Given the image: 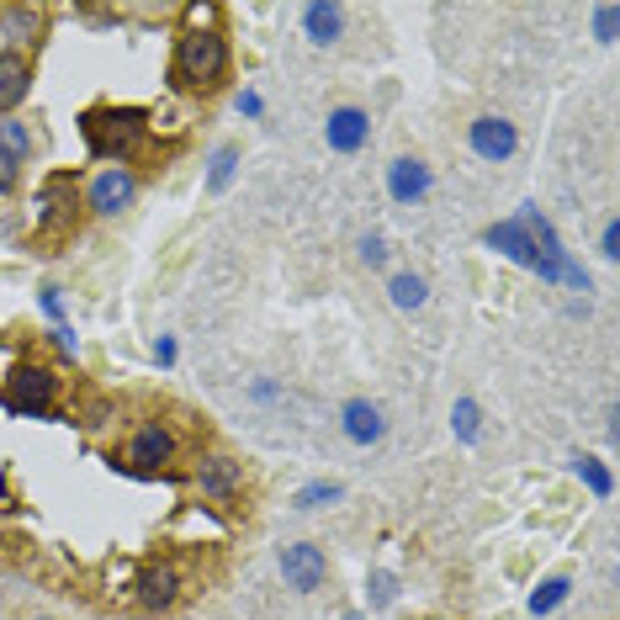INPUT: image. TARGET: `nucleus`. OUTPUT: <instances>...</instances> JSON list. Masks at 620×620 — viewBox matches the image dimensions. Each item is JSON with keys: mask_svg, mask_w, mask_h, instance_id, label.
I'll list each match as a JSON object with an SVG mask.
<instances>
[{"mask_svg": "<svg viewBox=\"0 0 620 620\" xmlns=\"http://www.w3.org/2000/svg\"><path fill=\"white\" fill-rule=\"evenodd\" d=\"M170 74H175L181 91H217L223 74H228V38L217 27H191V32H181Z\"/></svg>", "mask_w": 620, "mask_h": 620, "instance_id": "1", "label": "nucleus"}, {"mask_svg": "<svg viewBox=\"0 0 620 620\" xmlns=\"http://www.w3.org/2000/svg\"><path fill=\"white\" fill-rule=\"evenodd\" d=\"M149 112L139 106H91L85 118H80V133L91 143L95 160H133L149 139Z\"/></svg>", "mask_w": 620, "mask_h": 620, "instance_id": "2", "label": "nucleus"}, {"mask_svg": "<svg viewBox=\"0 0 620 620\" xmlns=\"http://www.w3.org/2000/svg\"><path fill=\"white\" fill-rule=\"evenodd\" d=\"M0 398L11 414H48V404L59 398V377H53V366H17Z\"/></svg>", "mask_w": 620, "mask_h": 620, "instance_id": "3", "label": "nucleus"}, {"mask_svg": "<svg viewBox=\"0 0 620 620\" xmlns=\"http://www.w3.org/2000/svg\"><path fill=\"white\" fill-rule=\"evenodd\" d=\"M482 238H488V250H499L504 261L525 265V271H536L541 282H557V276L547 271V261H541V250H536V238L525 234V223H520V217H509V223H494V228H488Z\"/></svg>", "mask_w": 620, "mask_h": 620, "instance_id": "4", "label": "nucleus"}, {"mask_svg": "<svg viewBox=\"0 0 620 620\" xmlns=\"http://www.w3.org/2000/svg\"><path fill=\"white\" fill-rule=\"evenodd\" d=\"M80 223V191H74L70 175H53L38 196V228L43 234H70Z\"/></svg>", "mask_w": 620, "mask_h": 620, "instance_id": "5", "label": "nucleus"}, {"mask_svg": "<svg viewBox=\"0 0 620 620\" xmlns=\"http://www.w3.org/2000/svg\"><path fill=\"white\" fill-rule=\"evenodd\" d=\"M133 196H139V175H133V170H122V165H112V170H101V175L91 181L85 207H91L95 217H118L122 207H133Z\"/></svg>", "mask_w": 620, "mask_h": 620, "instance_id": "6", "label": "nucleus"}, {"mask_svg": "<svg viewBox=\"0 0 620 620\" xmlns=\"http://www.w3.org/2000/svg\"><path fill=\"white\" fill-rule=\"evenodd\" d=\"M282 578L297 589V594L324 589V578H329V557H324V547H313V541H292V547H282Z\"/></svg>", "mask_w": 620, "mask_h": 620, "instance_id": "7", "label": "nucleus"}, {"mask_svg": "<svg viewBox=\"0 0 620 620\" xmlns=\"http://www.w3.org/2000/svg\"><path fill=\"white\" fill-rule=\"evenodd\" d=\"M467 143H472L477 160H488V165H499V160H509L515 149H520V133H515V122L509 118H472L467 122Z\"/></svg>", "mask_w": 620, "mask_h": 620, "instance_id": "8", "label": "nucleus"}, {"mask_svg": "<svg viewBox=\"0 0 620 620\" xmlns=\"http://www.w3.org/2000/svg\"><path fill=\"white\" fill-rule=\"evenodd\" d=\"M196 488H202L207 499L228 504L244 494V467H238L234 456H202V461H196Z\"/></svg>", "mask_w": 620, "mask_h": 620, "instance_id": "9", "label": "nucleus"}, {"mask_svg": "<svg viewBox=\"0 0 620 620\" xmlns=\"http://www.w3.org/2000/svg\"><path fill=\"white\" fill-rule=\"evenodd\" d=\"M181 451V440H175V429L170 425H143L133 435V446H128V461L133 467H170Z\"/></svg>", "mask_w": 620, "mask_h": 620, "instance_id": "10", "label": "nucleus"}, {"mask_svg": "<svg viewBox=\"0 0 620 620\" xmlns=\"http://www.w3.org/2000/svg\"><path fill=\"white\" fill-rule=\"evenodd\" d=\"M339 429H345L350 446H377L382 435H387V419H382V408L372 398H350V404L339 408Z\"/></svg>", "mask_w": 620, "mask_h": 620, "instance_id": "11", "label": "nucleus"}, {"mask_svg": "<svg viewBox=\"0 0 620 620\" xmlns=\"http://www.w3.org/2000/svg\"><path fill=\"white\" fill-rule=\"evenodd\" d=\"M366 133H372V118L360 106H334L329 122H324V139H329L334 154H356L366 143Z\"/></svg>", "mask_w": 620, "mask_h": 620, "instance_id": "12", "label": "nucleus"}, {"mask_svg": "<svg viewBox=\"0 0 620 620\" xmlns=\"http://www.w3.org/2000/svg\"><path fill=\"white\" fill-rule=\"evenodd\" d=\"M43 32V11L38 6H0V53H22L27 43H38Z\"/></svg>", "mask_w": 620, "mask_h": 620, "instance_id": "13", "label": "nucleus"}, {"mask_svg": "<svg viewBox=\"0 0 620 620\" xmlns=\"http://www.w3.org/2000/svg\"><path fill=\"white\" fill-rule=\"evenodd\" d=\"M32 95V64L27 53H0V118H11Z\"/></svg>", "mask_w": 620, "mask_h": 620, "instance_id": "14", "label": "nucleus"}, {"mask_svg": "<svg viewBox=\"0 0 620 620\" xmlns=\"http://www.w3.org/2000/svg\"><path fill=\"white\" fill-rule=\"evenodd\" d=\"M387 191H393V202L414 207V202L429 191V165H425V160H414V154L393 160V165H387Z\"/></svg>", "mask_w": 620, "mask_h": 620, "instance_id": "15", "label": "nucleus"}, {"mask_svg": "<svg viewBox=\"0 0 620 620\" xmlns=\"http://www.w3.org/2000/svg\"><path fill=\"white\" fill-rule=\"evenodd\" d=\"M181 599V572L175 568H143L139 572V604L149 610H170Z\"/></svg>", "mask_w": 620, "mask_h": 620, "instance_id": "16", "label": "nucleus"}, {"mask_svg": "<svg viewBox=\"0 0 620 620\" xmlns=\"http://www.w3.org/2000/svg\"><path fill=\"white\" fill-rule=\"evenodd\" d=\"M303 32H308V43H318V48L339 43V32H345V11L329 6V0H318V6L303 11Z\"/></svg>", "mask_w": 620, "mask_h": 620, "instance_id": "17", "label": "nucleus"}, {"mask_svg": "<svg viewBox=\"0 0 620 620\" xmlns=\"http://www.w3.org/2000/svg\"><path fill=\"white\" fill-rule=\"evenodd\" d=\"M387 292H393V308H425V297H429V286L425 276H414V271H398L393 282H387Z\"/></svg>", "mask_w": 620, "mask_h": 620, "instance_id": "18", "label": "nucleus"}, {"mask_svg": "<svg viewBox=\"0 0 620 620\" xmlns=\"http://www.w3.org/2000/svg\"><path fill=\"white\" fill-rule=\"evenodd\" d=\"M0 149H6L11 160H27V154H32V128L17 118H6L0 122Z\"/></svg>", "mask_w": 620, "mask_h": 620, "instance_id": "19", "label": "nucleus"}, {"mask_svg": "<svg viewBox=\"0 0 620 620\" xmlns=\"http://www.w3.org/2000/svg\"><path fill=\"white\" fill-rule=\"evenodd\" d=\"M568 594H572L568 578H547V583H541V589L530 594V616H551V610H557V604H562Z\"/></svg>", "mask_w": 620, "mask_h": 620, "instance_id": "20", "label": "nucleus"}, {"mask_svg": "<svg viewBox=\"0 0 620 620\" xmlns=\"http://www.w3.org/2000/svg\"><path fill=\"white\" fill-rule=\"evenodd\" d=\"M451 429L461 435V440H467V446H472L477 435H482V414H477L472 398H456V408H451Z\"/></svg>", "mask_w": 620, "mask_h": 620, "instance_id": "21", "label": "nucleus"}, {"mask_svg": "<svg viewBox=\"0 0 620 620\" xmlns=\"http://www.w3.org/2000/svg\"><path fill=\"white\" fill-rule=\"evenodd\" d=\"M339 499H345V488H339V482H308L292 504H297V509H324V504H339Z\"/></svg>", "mask_w": 620, "mask_h": 620, "instance_id": "22", "label": "nucleus"}, {"mask_svg": "<svg viewBox=\"0 0 620 620\" xmlns=\"http://www.w3.org/2000/svg\"><path fill=\"white\" fill-rule=\"evenodd\" d=\"M234 165H238V149H217L213 154V175H207V191H223L234 181Z\"/></svg>", "mask_w": 620, "mask_h": 620, "instance_id": "23", "label": "nucleus"}, {"mask_svg": "<svg viewBox=\"0 0 620 620\" xmlns=\"http://www.w3.org/2000/svg\"><path fill=\"white\" fill-rule=\"evenodd\" d=\"M578 477H583V482H589V488H594L599 499H604V494H610V472H604V467H599L594 456H578Z\"/></svg>", "mask_w": 620, "mask_h": 620, "instance_id": "24", "label": "nucleus"}, {"mask_svg": "<svg viewBox=\"0 0 620 620\" xmlns=\"http://www.w3.org/2000/svg\"><path fill=\"white\" fill-rule=\"evenodd\" d=\"M17 181H22V160H11V154L0 149V196H11Z\"/></svg>", "mask_w": 620, "mask_h": 620, "instance_id": "25", "label": "nucleus"}, {"mask_svg": "<svg viewBox=\"0 0 620 620\" xmlns=\"http://www.w3.org/2000/svg\"><path fill=\"white\" fill-rule=\"evenodd\" d=\"M616 22H620V11H616V6H599V11H594L599 43H616Z\"/></svg>", "mask_w": 620, "mask_h": 620, "instance_id": "26", "label": "nucleus"}, {"mask_svg": "<svg viewBox=\"0 0 620 620\" xmlns=\"http://www.w3.org/2000/svg\"><path fill=\"white\" fill-rule=\"evenodd\" d=\"M360 261H366V265H382V261H387V244H382V234H366V238H360Z\"/></svg>", "mask_w": 620, "mask_h": 620, "instance_id": "27", "label": "nucleus"}, {"mask_svg": "<svg viewBox=\"0 0 620 620\" xmlns=\"http://www.w3.org/2000/svg\"><path fill=\"white\" fill-rule=\"evenodd\" d=\"M393 594H398V589H393V578L377 572V578H372V604H393Z\"/></svg>", "mask_w": 620, "mask_h": 620, "instance_id": "28", "label": "nucleus"}, {"mask_svg": "<svg viewBox=\"0 0 620 620\" xmlns=\"http://www.w3.org/2000/svg\"><path fill=\"white\" fill-rule=\"evenodd\" d=\"M599 255H604V261H616V255H620V228H616V223H604V238H599Z\"/></svg>", "mask_w": 620, "mask_h": 620, "instance_id": "29", "label": "nucleus"}, {"mask_svg": "<svg viewBox=\"0 0 620 620\" xmlns=\"http://www.w3.org/2000/svg\"><path fill=\"white\" fill-rule=\"evenodd\" d=\"M238 112H244V118H261V95L244 91V95H238Z\"/></svg>", "mask_w": 620, "mask_h": 620, "instance_id": "30", "label": "nucleus"}, {"mask_svg": "<svg viewBox=\"0 0 620 620\" xmlns=\"http://www.w3.org/2000/svg\"><path fill=\"white\" fill-rule=\"evenodd\" d=\"M53 339H59V350H64V356H74V334L64 329V324H59V329H53Z\"/></svg>", "mask_w": 620, "mask_h": 620, "instance_id": "31", "label": "nucleus"}, {"mask_svg": "<svg viewBox=\"0 0 620 620\" xmlns=\"http://www.w3.org/2000/svg\"><path fill=\"white\" fill-rule=\"evenodd\" d=\"M43 313H53V318L64 313V303H59V292H53V286H48V292H43Z\"/></svg>", "mask_w": 620, "mask_h": 620, "instance_id": "32", "label": "nucleus"}, {"mask_svg": "<svg viewBox=\"0 0 620 620\" xmlns=\"http://www.w3.org/2000/svg\"><path fill=\"white\" fill-rule=\"evenodd\" d=\"M154 356H160V366H170V360H175V339H160V350H154Z\"/></svg>", "mask_w": 620, "mask_h": 620, "instance_id": "33", "label": "nucleus"}, {"mask_svg": "<svg viewBox=\"0 0 620 620\" xmlns=\"http://www.w3.org/2000/svg\"><path fill=\"white\" fill-rule=\"evenodd\" d=\"M38 620H48V616H38Z\"/></svg>", "mask_w": 620, "mask_h": 620, "instance_id": "34", "label": "nucleus"}]
</instances>
